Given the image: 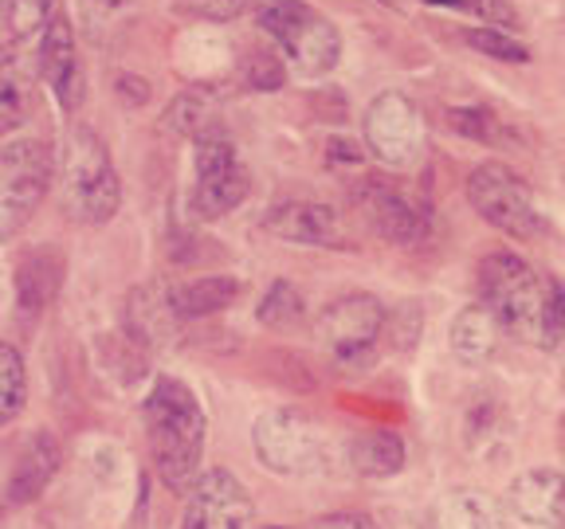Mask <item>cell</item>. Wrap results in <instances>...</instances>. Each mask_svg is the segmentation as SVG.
<instances>
[{"label": "cell", "instance_id": "1", "mask_svg": "<svg viewBox=\"0 0 565 529\" xmlns=\"http://www.w3.org/2000/svg\"><path fill=\"white\" fill-rule=\"evenodd\" d=\"M479 299L507 334L550 353L562 345V287L514 251H487L479 259Z\"/></svg>", "mask_w": 565, "mask_h": 529}, {"label": "cell", "instance_id": "2", "mask_svg": "<svg viewBox=\"0 0 565 529\" xmlns=\"http://www.w3.org/2000/svg\"><path fill=\"white\" fill-rule=\"evenodd\" d=\"M146 440L158 478L173 494L185 498L189 486L201 475L204 458V412L196 392L177 377H158L146 397Z\"/></svg>", "mask_w": 565, "mask_h": 529}, {"label": "cell", "instance_id": "3", "mask_svg": "<svg viewBox=\"0 0 565 529\" xmlns=\"http://www.w3.org/2000/svg\"><path fill=\"white\" fill-rule=\"evenodd\" d=\"M52 185L60 188V204L71 220L110 224L122 204V181L110 161L106 141L87 126H75L63 138L60 153H52Z\"/></svg>", "mask_w": 565, "mask_h": 529}, {"label": "cell", "instance_id": "4", "mask_svg": "<svg viewBox=\"0 0 565 529\" xmlns=\"http://www.w3.org/2000/svg\"><path fill=\"white\" fill-rule=\"evenodd\" d=\"M252 447L275 475H327L342 458L334 432L302 408H267L252 428Z\"/></svg>", "mask_w": 565, "mask_h": 529}, {"label": "cell", "instance_id": "5", "mask_svg": "<svg viewBox=\"0 0 565 529\" xmlns=\"http://www.w3.org/2000/svg\"><path fill=\"white\" fill-rule=\"evenodd\" d=\"M259 28L271 35L279 52L287 55L299 75L322 79L342 60V35L307 0H264L259 4Z\"/></svg>", "mask_w": 565, "mask_h": 529}, {"label": "cell", "instance_id": "6", "mask_svg": "<svg viewBox=\"0 0 565 529\" xmlns=\"http://www.w3.org/2000/svg\"><path fill=\"white\" fill-rule=\"evenodd\" d=\"M468 201L491 228L514 239H542L550 231L534 188L503 161H483L468 176Z\"/></svg>", "mask_w": 565, "mask_h": 529}, {"label": "cell", "instance_id": "7", "mask_svg": "<svg viewBox=\"0 0 565 529\" xmlns=\"http://www.w3.org/2000/svg\"><path fill=\"white\" fill-rule=\"evenodd\" d=\"M52 188V150L40 138L0 145V244L28 228Z\"/></svg>", "mask_w": 565, "mask_h": 529}, {"label": "cell", "instance_id": "8", "mask_svg": "<svg viewBox=\"0 0 565 529\" xmlns=\"http://www.w3.org/2000/svg\"><path fill=\"white\" fill-rule=\"evenodd\" d=\"M252 188L244 158L236 153L224 133H201L196 138V161H193V193L189 204L201 220H221L232 208H239Z\"/></svg>", "mask_w": 565, "mask_h": 529}, {"label": "cell", "instance_id": "9", "mask_svg": "<svg viewBox=\"0 0 565 529\" xmlns=\"http://www.w3.org/2000/svg\"><path fill=\"white\" fill-rule=\"evenodd\" d=\"M385 322H388L385 306L373 294L350 291L330 302V306H322L315 330H318V342L327 345V353H334L338 361L345 365H358L377 353Z\"/></svg>", "mask_w": 565, "mask_h": 529}, {"label": "cell", "instance_id": "10", "mask_svg": "<svg viewBox=\"0 0 565 529\" xmlns=\"http://www.w3.org/2000/svg\"><path fill=\"white\" fill-rule=\"evenodd\" d=\"M365 150L388 169H408L424 150V115L420 106L401 90H385L365 110Z\"/></svg>", "mask_w": 565, "mask_h": 529}, {"label": "cell", "instance_id": "11", "mask_svg": "<svg viewBox=\"0 0 565 529\" xmlns=\"http://www.w3.org/2000/svg\"><path fill=\"white\" fill-rule=\"evenodd\" d=\"M185 498V529H259L256 503L228 467L201 471Z\"/></svg>", "mask_w": 565, "mask_h": 529}, {"label": "cell", "instance_id": "12", "mask_svg": "<svg viewBox=\"0 0 565 529\" xmlns=\"http://www.w3.org/2000/svg\"><path fill=\"white\" fill-rule=\"evenodd\" d=\"M353 201H358V208L365 212V220H370L388 244L413 251V247H420L424 239H428V216H424L393 181L370 176V181H362V185L353 188Z\"/></svg>", "mask_w": 565, "mask_h": 529}, {"label": "cell", "instance_id": "13", "mask_svg": "<svg viewBox=\"0 0 565 529\" xmlns=\"http://www.w3.org/2000/svg\"><path fill=\"white\" fill-rule=\"evenodd\" d=\"M40 79H47V87L55 90L63 110H79L83 106V67H79V47H75V32L71 20L60 9L52 12V20L40 32Z\"/></svg>", "mask_w": 565, "mask_h": 529}, {"label": "cell", "instance_id": "14", "mask_svg": "<svg viewBox=\"0 0 565 529\" xmlns=\"http://www.w3.org/2000/svg\"><path fill=\"white\" fill-rule=\"evenodd\" d=\"M264 231L287 244H310V247H342L345 228L338 208L322 201H282L264 212Z\"/></svg>", "mask_w": 565, "mask_h": 529}, {"label": "cell", "instance_id": "15", "mask_svg": "<svg viewBox=\"0 0 565 529\" xmlns=\"http://www.w3.org/2000/svg\"><path fill=\"white\" fill-rule=\"evenodd\" d=\"M35 83H40V60L32 40L0 44V133H12L28 122L35 106Z\"/></svg>", "mask_w": 565, "mask_h": 529}, {"label": "cell", "instance_id": "16", "mask_svg": "<svg viewBox=\"0 0 565 529\" xmlns=\"http://www.w3.org/2000/svg\"><path fill=\"white\" fill-rule=\"evenodd\" d=\"M67 259L55 244H40L17 259V310L24 317H40L63 291Z\"/></svg>", "mask_w": 565, "mask_h": 529}, {"label": "cell", "instance_id": "17", "mask_svg": "<svg viewBox=\"0 0 565 529\" xmlns=\"http://www.w3.org/2000/svg\"><path fill=\"white\" fill-rule=\"evenodd\" d=\"M63 463V451H60V440L52 432H28L17 447V458H12V471H9V503L24 506V503H35L44 486L55 478Z\"/></svg>", "mask_w": 565, "mask_h": 529}, {"label": "cell", "instance_id": "18", "mask_svg": "<svg viewBox=\"0 0 565 529\" xmlns=\"http://www.w3.org/2000/svg\"><path fill=\"white\" fill-rule=\"evenodd\" d=\"M507 506L519 521L539 529H562V471L534 467L522 471L507 490Z\"/></svg>", "mask_w": 565, "mask_h": 529}, {"label": "cell", "instance_id": "19", "mask_svg": "<svg viewBox=\"0 0 565 529\" xmlns=\"http://www.w3.org/2000/svg\"><path fill=\"white\" fill-rule=\"evenodd\" d=\"M126 322H130V337L138 345L173 342L181 317L169 306L166 282H146V287H138V291L130 294V314H126Z\"/></svg>", "mask_w": 565, "mask_h": 529}, {"label": "cell", "instance_id": "20", "mask_svg": "<svg viewBox=\"0 0 565 529\" xmlns=\"http://www.w3.org/2000/svg\"><path fill=\"white\" fill-rule=\"evenodd\" d=\"M236 299H239V279H232V274H204V279L173 282L169 287V306H173V314L181 322L221 314Z\"/></svg>", "mask_w": 565, "mask_h": 529}, {"label": "cell", "instance_id": "21", "mask_svg": "<svg viewBox=\"0 0 565 529\" xmlns=\"http://www.w3.org/2000/svg\"><path fill=\"white\" fill-rule=\"evenodd\" d=\"M499 334H503V326L494 322V314L483 302L463 306L456 314V322H451V353L463 365H483L499 349Z\"/></svg>", "mask_w": 565, "mask_h": 529}, {"label": "cell", "instance_id": "22", "mask_svg": "<svg viewBox=\"0 0 565 529\" xmlns=\"http://www.w3.org/2000/svg\"><path fill=\"white\" fill-rule=\"evenodd\" d=\"M350 467L362 478H393L405 471V440L393 428H370L350 443Z\"/></svg>", "mask_w": 565, "mask_h": 529}, {"label": "cell", "instance_id": "23", "mask_svg": "<svg viewBox=\"0 0 565 529\" xmlns=\"http://www.w3.org/2000/svg\"><path fill=\"white\" fill-rule=\"evenodd\" d=\"M28 408V369L17 345L0 342V428H9Z\"/></svg>", "mask_w": 565, "mask_h": 529}, {"label": "cell", "instance_id": "24", "mask_svg": "<svg viewBox=\"0 0 565 529\" xmlns=\"http://www.w3.org/2000/svg\"><path fill=\"white\" fill-rule=\"evenodd\" d=\"M302 314H307V306H302V294L299 287H295L291 279H275L271 291L264 294V302H259V322H264L267 330H295L302 322Z\"/></svg>", "mask_w": 565, "mask_h": 529}, {"label": "cell", "instance_id": "25", "mask_svg": "<svg viewBox=\"0 0 565 529\" xmlns=\"http://www.w3.org/2000/svg\"><path fill=\"white\" fill-rule=\"evenodd\" d=\"M55 0H0V17L9 24L12 40H32L52 20Z\"/></svg>", "mask_w": 565, "mask_h": 529}, {"label": "cell", "instance_id": "26", "mask_svg": "<svg viewBox=\"0 0 565 529\" xmlns=\"http://www.w3.org/2000/svg\"><path fill=\"white\" fill-rule=\"evenodd\" d=\"M440 529H494V510L479 494H459L444 510Z\"/></svg>", "mask_w": 565, "mask_h": 529}, {"label": "cell", "instance_id": "27", "mask_svg": "<svg viewBox=\"0 0 565 529\" xmlns=\"http://www.w3.org/2000/svg\"><path fill=\"white\" fill-rule=\"evenodd\" d=\"M448 126L459 133V138H471V141H499V118L483 106H451L448 110Z\"/></svg>", "mask_w": 565, "mask_h": 529}, {"label": "cell", "instance_id": "28", "mask_svg": "<svg viewBox=\"0 0 565 529\" xmlns=\"http://www.w3.org/2000/svg\"><path fill=\"white\" fill-rule=\"evenodd\" d=\"M468 44L476 52L491 55V60H503V63H526L530 60V47L522 40H514L511 32H499V28H476L468 32Z\"/></svg>", "mask_w": 565, "mask_h": 529}, {"label": "cell", "instance_id": "29", "mask_svg": "<svg viewBox=\"0 0 565 529\" xmlns=\"http://www.w3.org/2000/svg\"><path fill=\"white\" fill-rule=\"evenodd\" d=\"M244 79L256 90H275L282 87V60L271 52H252L244 60Z\"/></svg>", "mask_w": 565, "mask_h": 529}, {"label": "cell", "instance_id": "30", "mask_svg": "<svg viewBox=\"0 0 565 529\" xmlns=\"http://www.w3.org/2000/svg\"><path fill=\"white\" fill-rule=\"evenodd\" d=\"M181 4L204 20H236L247 9V0H181Z\"/></svg>", "mask_w": 565, "mask_h": 529}, {"label": "cell", "instance_id": "31", "mask_svg": "<svg viewBox=\"0 0 565 529\" xmlns=\"http://www.w3.org/2000/svg\"><path fill=\"white\" fill-rule=\"evenodd\" d=\"M310 529H381L373 518L365 514H327V518H318Z\"/></svg>", "mask_w": 565, "mask_h": 529}, {"label": "cell", "instance_id": "32", "mask_svg": "<svg viewBox=\"0 0 565 529\" xmlns=\"http://www.w3.org/2000/svg\"><path fill=\"white\" fill-rule=\"evenodd\" d=\"M330 153H338V158H330L334 165H362V150L353 141H330Z\"/></svg>", "mask_w": 565, "mask_h": 529}, {"label": "cell", "instance_id": "33", "mask_svg": "<svg viewBox=\"0 0 565 529\" xmlns=\"http://www.w3.org/2000/svg\"><path fill=\"white\" fill-rule=\"evenodd\" d=\"M483 12H491V17H499V20H507V24H511V12H507V4H487V9Z\"/></svg>", "mask_w": 565, "mask_h": 529}, {"label": "cell", "instance_id": "34", "mask_svg": "<svg viewBox=\"0 0 565 529\" xmlns=\"http://www.w3.org/2000/svg\"><path fill=\"white\" fill-rule=\"evenodd\" d=\"M95 4H103V9H118L122 0H95Z\"/></svg>", "mask_w": 565, "mask_h": 529}]
</instances>
